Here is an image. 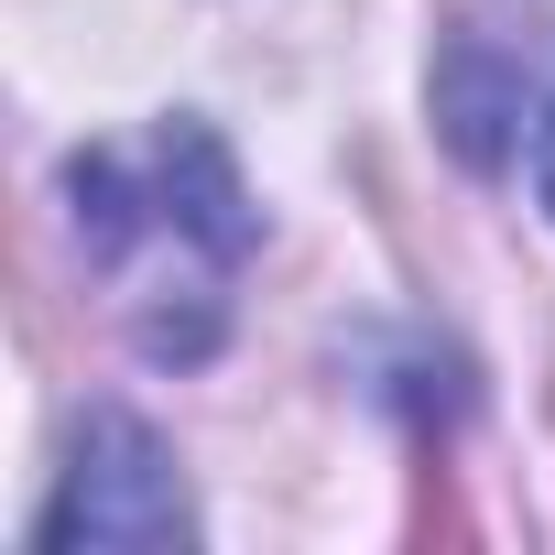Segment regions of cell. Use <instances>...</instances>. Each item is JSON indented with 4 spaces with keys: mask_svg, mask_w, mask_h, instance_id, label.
<instances>
[{
    "mask_svg": "<svg viewBox=\"0 0 555 555\" xmlns=\"http://www.w3.org/2000/svg\"><path fill=\"white\" fill-rule=\"evenodd\" d=\"M77 196V250L131 317L153 360H207L229 327V284L250 261V196L229 153L196 120H164L142 142H99L66 164Z\"/></svg>",
    "mask_w": 555,
    "mask_h": 555,
    "instance_id": "cell-1",
    "label": "cell"
},
{
    "mask_svg": "<svg viewBox=\"0 0 555 555\" xmlns=\"http://www.w3.org/2000/svg\"><path fill=\"white\" fill-rule=\"evenodd\" d=\"M533 196H544V218H555V109H544V131H533Z\"/></svg>",
    "mask_w": 555,
    "mask_h": 555,
    "instance_id": "cell-3",
    "label": "cell"
},
{
    "mask_svg": "<svg viewBox=\"0 0 555 555\" xmlns=\"http://www.w3.org/2000/svg\"><path fill=\"white\" fill-rule=\"evenodd\" d=\"M185 533H196V522H185L175 457H164L131 414H88L77 468H66V490H55V512H44V544H55V555H77V544H99V555H164V544H185Z\"/></svg>",
    "mask_w": 555,
    "mask_h": 555,
    "instance_id": "cell-2",
    "label": "cell"
}]
</instances>
